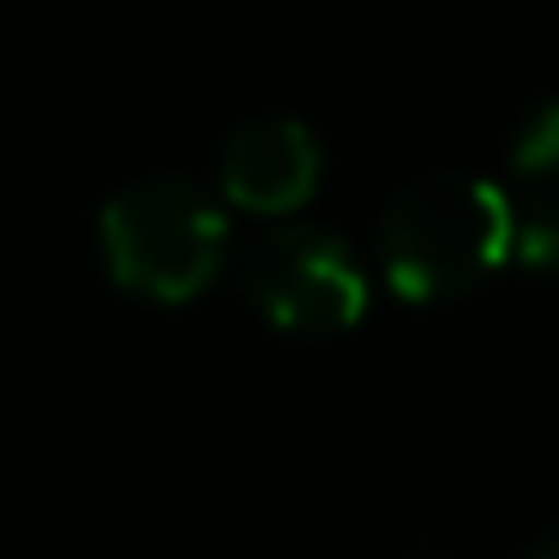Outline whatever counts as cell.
<instances>
[{
  "label": "cell",
  "mask_w": 559,
  "mask_h": 559,
  "mask_svg": "<svg viewBox=\"0 0 559 559\" xmlns=\"http://www.w3.org/2000/svg\"><path fill=\"white\" fill-rule=\"evenodd\" d=\"M530 559H559V530H554V535H547V542H542V547H535V554H530Z\"/></svg>",
  "instance_id": "52a82bcc"
},
{
  "label": "cell",
  "mask_w": 559,
  "mask_h": 559,
  "mask_svg": "<svg viewBox=\"0 0 559 559\" xmlns=\"http://www.w3.org/2000/svg\"><path fill=\"white\" fill-rule=\"evenodd\" d=\"M511 199L481 175H427L379 223L385 283L403 301H451L511 259Z\"/></svg>",
  "instance_id": "6da1fadb"
},
{
  "label": "cell",
  "mask_w": 559,
  "mask_h": 559,
  "mask_svg": "<svg viewBox=\"0 0 559 559\" xmlns=\"http://www.w3.org/2000/svg\"><path fill=\"white\" fill-rule=\"evenodd\" d=\"M511 259L542 277H559V205L530 199V211L511 217Z\"/></svg>",
  "instance_id": "8992f818"
},
{
  "label": "cell",
  "mask_w": 559,
  "mask_h": 559,
  "mask_svg": "<svg viewBox=\"0 0 559 559\" xmlns=\"http://www.w3.org/2000/svg\"><path fill=\"white\" fill-rule=\"evenodd\" d=\"M229 223L199 187L145 181L103 205V259L121 289L145 301H193L223 265Z\"/></svg>",
  "instance_id": "7a4b0ae2"
},
{
  "label": "cell",
  "mask_w": 559,
  "mask_h": 559,
  "mask_svg": "<svg viewBox=\"0 0 559 559\" xmlns=\"http://www.w3.org/2000/svg\"><path fill=\"white\" fill-rule=\"evenodd\" d=\"M511 169H518L523 187H530V199L559 205V103H547V109L518 133V145H511Z\"/></svg>",
  "instance_id": "5b68a950"
},
{
  "label": "cell",
  "mask_w": 559,
  "mask_h": 559,
  "mask_svg": "<svg viewBox=\"0 0 559 559\" xmlns=\"http://www.w3.org/2000/svg\"><path fill=\"white\" fill-rule=\"evenodd\" d=\"M247 295L283 331H349L367 313V277L349 247L319 229H277L247 253Z\"/></svg>",
  "instance_id": "3957f363"
},
{
  "label": "cell",
  "mask_w": 559,
  "mask_h": 559,
  "mask_svg": "<svg viewBox=\"0 0 559 559\" xmlns=\"http://www.w3.org/2000/svg\"><path fill=\"white\" fill-rule=\"evenodd\" d=\"M319 187V145L301 121H247L223 151V199L253 217H283V211L307 205Z\"/></svg>",
  "instance_id": "277c9868"
}]
</instances>
